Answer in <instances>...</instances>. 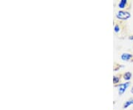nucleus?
<instances>
[{
	"mask_svg": "<svg viewBox=\"0 0 133 110\" xmlns=\"http://www.w3.org/2000/svg\"><path fill=\"white\" fill-rule=\"evenodd\" d=\"M129 84H130V83L129 82H127V83H121V84H120V85H116L115 86H118L119 87V90H118V93L120 95H122L123 94H124L125 91H126V89H127L129 86Z\"/></svg>",
	"mask_w": 133,
	"mask_h": 110,
	"instance_id": "obj_4",
	"label": "nucleus"
},
{
	"mask_svg": "<svg viewBox=\"0 0 133 110\" xmlns=\"http://www.w3.org/2000/svg\"><path fill=\"white\" fill-rule=\"evenodd\" d=\"M132 73L129 72H126L125 74H124V75H123V78H124L125 80L129 81V80L132 78Z\"/></svg>",
	"mask_w": 133,
	"mask_h": 110,
	"instance_id": "obj_6",
	"label": "nucleus"
},
{
	"mask_svg": "<svg viewBox=\"0 0 133 110\" xmlns=\"http://www.w3.org/2000/svg\"><path fill=\"white\" fill-rule=\"evenodd\" d=\"M124 67V66H122V65H120L118 63H117V62H115L114 64V71H118L119 68H121Z\"/></svg>",
	"mask_w": 133,
	"mask_h": 110,
	"instance_id": "obj_9",
	"label": "nucleus"
},
{
	"mask_svg": "<svg viewBox=\"0 0 133 110\" xmlns=\"http://www.w3.org/2000/svg\"><path fill=\"white\" fill-rule=\"evenodd\" d=\"M129 39H130V40H133V35L129 36Z\"/></svg>",
	"mask_w": 133,
	"mask_h": 110,
	"instance_id": "obj_10",
	"label": "nucleus"
},
{
	"mask_svg": "<svg viewBox=\"0 0 133 110\" xmlns=\"http://www.w3.org/2000/svg\"><path fill=\"white\" fill-rule=\"evenodd\" d=\"M130 5L131 2L127 0H121L118 4V8L120 9H122V10L130 9Z\"/></svg>",
	"mask_w": 133,
	"mask_h": 110,
	"instance_id": "obj_3",
	"label": "nucleus"
},
{
	"mask_svg": "<svg viewBox=\"0 0 133 110\" xmlns=\"http://www.w3.org/2000/svg\"><path fill=\"white\" fill-rule=\"evenodd\" d=\"M126 28V25L123 21H121L118 19H116L114 21V32L115 34L119 37L122 36L123 31Z\"/></svg>",
	"mask_w": 133,
	"mask_h": 110,
	"instance_id": "obj_1",
	"label": "nucleus"
},
{
	"mask_svg": "<svg viewBox=\"0 0 133 110\" xmlns=\"http://www.w3.org/2000/svg\"><path fill=\"white\" fill-rule=\"evenodd\" d=\"M121 81V75L120 76H114L113 77V83L117 84Z\"/></svg>",
	"mask_w": 133,
	"mask_h": 110,
	"instance_id": "obj_8",
	"label": "nucleus"
},
{
	"mask_svg": "<svg viewBox=\"0 0 133 110\" xmlns=\"http://www.w3.org/2000/svg\"><path fill=\"white\" fill-rule=\"evenodd\" d=\"M131 93L133 95V86L132 87V89H131Z\"/></svg>",
	"mask_w": 133,
	"mask_h": 110,
	"instance_id": "obj_11",
	"label": "nucleus"
},
{
	"mask_svg": "<svg viewBox=\"0 0 133 110\" xmlns=\"http://www.w3.org/2000/svg\"><path fill=\"white\" fill-rule=\"evenodd\" d=\"M121 59L124 61H133V54L129 53H124L121 54Z\"/></svg>",
	"mask_w": 133,
	"mask_h": 110,
	"instance_id": "obj_5",
	"label": "nucleus"
},
{
	"mask_svg": "<svg viewBox=\"0 0 133 110\" xmlns=\"http://www.w3.org/2000/svg\"><path fill=\"white\" fill-rule=\"evenodd\" d=\"M130 105H133V99H130V100H129V101H126V102L124 103V106H123V109H127V108H128Z\"/></svg>",
	"mask_w": 133,
	"mask_h": 110,
	"instance_id": "obj_7",
	"label": "nucleus"
},
{
	"mask_svg": "<svg viewBox=\"0 0 133 110\" xmlns=\"http://www.w3.org/2000/svg\"><path fill=\"white\" fill-rule=\"evenodd\" d=\"M131 17V14L127 10H120L116 14V18L121 21L127 20Z\"/></svg>",
	"mask_w": 133,
	"mask_h": 110,
	"instance_id": "obj_2",
	"label": "nucleus"
}]
</instances>
